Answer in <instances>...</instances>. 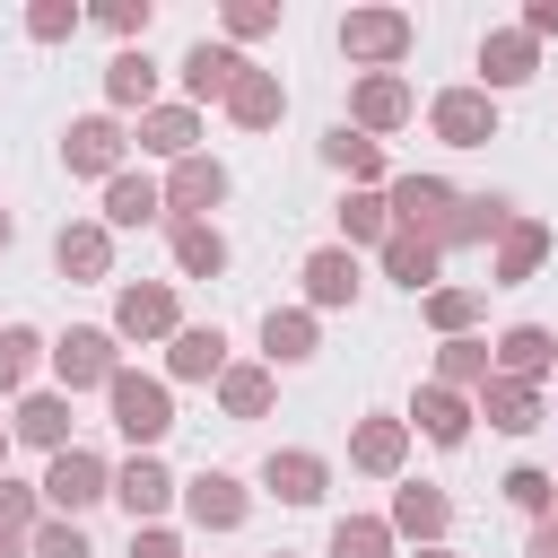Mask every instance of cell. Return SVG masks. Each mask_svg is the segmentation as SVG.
<instances>
[{"label": "cell", "instance_id": "obj_1", "mask_svg": "<svg viewBox=\"0 0 558 558\" xmlns=\"http://www.w3.org/2000/svg\"><path fill=\"white\" fill-rule=\"evenodd\" d=\"M113 418H122V436H166L174 427V410H166V384H140V375H113Z\"/></svg>", "mask_w": 558, "mask_h": 558}, {"label": "cell", "instance_id": "obj_2", "mask_svg": "<svg viewBox=\"0 0 558 558\" xmlns=\"http://www.w3.org/2000/svg\"><path fill=\"white\" fill-rule=\"evenodd\" d=\"M52 357H61V384H113V340L105 331H70Z\"/></svg>", "mask_w": 558, "mask_h": 558}, {"label": "cell", "instance_id": "obj_3", "mask_svg": "<svg viewBox=\"0 0 558 558\" xmlns=\"http://www.w3.org/2000/svg\"><path fill=\"white\" fill-rule=\"evenodd\" d=\"M44 497H52V506H87V497H105L96 453H61V462H52V480H44Z\"/></svg>", "mask_w": 558, "mask_h": 558}, {"label": "cell", "instance_id": "obj_4", "mask_svg": "<svg viewBox=\"0 0 558 558\" xmlns=\"http://www.w3.org/2000/svg\"><path fill=\"white\" fill-rule=\"evenodd\" d=\"M340 44H349V52H375V61H384V52H401V44H410V26H401L392 9H366V17H349V26H340Z\"/></svg>", "mask_w": 558, "mask_h": 558}, {"label": "cell", "instance_id": "obj_5", "mask_svg": "<svg viewBox=\"0 0 558 558\" xmlns=\"http://www.w3.org/2000/svg\"><path fill=\"white\" fill-rule=\"evenodd\" d=\"M235 78H244V61H235V52H209V44L183 61V87H192V96H235Z\"/></svg>", "mask_w": 558, "mask_h": 558}, {"label": "cell", "instance_id": "obj_6", "mask_svg": "<svg viewBox=\"0 0 558 558\" xmlns=\"http://www.w3.org/2000/svg\"><path fill=\"white\" fill-rule=\"evenodd\" d=\"M436 131L471 148V140H488V131H497V113H488L480 96H445V105H436Z\"/></svg>", "mask_w": 558, "mask_h": 558}, {"label": "cell", "instance_id": "obj_7", "mask_svg": "<svg viewBox=\"0 0 558 558\" xmlns=\"http://www.w3.org/2000/svg\"><path fill=\"white\" fill-rule=\"evenodd\" d=\"M270 488L288 506H305V497H323V462L314 453H270Z\"/></svg>", "mask_w": 558, "mask_h": 558}, {"label": "cell", "instance_id": "obj_8", "mask_svg": "<svg viewBox=\"0 0 558 558\" xmlns=\"http://www.w3.org/2000/svg\"><path fill=\"white\" fill-rule=\"evenodd\" d=\"M113 148H122V131H113V122H78V131H70V166H78V174H105V166H113Z\"/></svg>", "mask_w": 558, "mask_h": 558}, {"label": "cell", "instance_id": "obj_9", "mask_svg": "<svg viewBox=\"0 0 558 558\" xmlns=\"http://www.w3.org/2000/svg\"><path fill=\"white\" fill-rule=\"evenodd\" d=\"M305 288H314V305H340V296L357 288V262H349V253H314V262H305Z\"/></svg>", "mask_w": 558, "mask_h": 558}, {"label": "cell", "instance_id": "obj_10", "mask_svg": "<svg viewBox=\"0 0 558 558\" xmlns=\"http://www.w3.org/2000/svg\"><path fill=\"white\" fill-rule=\"evenodd\" d=\"M480 61H488V78H497V87L532 78V44H523V35H488V52H480Z\"/></svg>", "mask_w": 558, "mask_h": 558}, {"label": "cell", "instance_id": "obj_11", "mask_svg": "<svg viewBox=\"0 0 558 558\" xmlns=\"http://www.w3.org/2000/svg\"><path fill=\"white\" fill-rule=\"evenodd\" d=\"M166 323H174V296L166 288H131L122 296V331H166Z\"/></svg>", "mask_w": 558, "mask_h": 558}, {"label": "cell", "instance_id": "obj_12", "mask_svg": "<svg viewBox=\"0 0 558 558\" xmlns=\"http://www.w3.org/2000/svg\"><path fill=\"white\" fill-rule=\"evenodd\" d=\"M166 488H174V480H166L157 462H131V471H122V506H131V514H157Z\"/></svg>", "mask_w": 558, "mask_h": 558}, {"label": "cell", "instance_id": "obj_13", "mask_svg": "<svg viewBox=\"0 0 558 558\" xmlns=\"http://www.w3.org/2000/svg\"><path fill=\"white\" fill-rule=\"evenodd\" d=\"M148 218H157V183L122 174V183H113V227H148Z\"/></svg>", "mask_w": 558, "mask_h": 558}, {"label": "cell", "instance_id": "obj_14", "mask_svg": "<svg viewBox=\"0 0 558 558\" xmlns=\"http://www.w3.org/2000/svg\"><path fill=\"white\" fill-rule=\"evenodd\" d=\"M392 209H401L410 227H436V218H445V183H418V174H410V183L392 192Z\"/></svg>", "mask_w": 558, "mask_h": 558}, {"label": "cell", "instance_id": "obj_15", "mask_svg": "<svg viewBox=\"0 0 558 558\" xmlns=\"http://www.w3.org/2000/svg\"><path fill=\"white\" fill-rule=\"evenodd\" d=\"M192 514H201V523H235V514H244V497H235V480H218V471H209V480L192 488Z\"/></svg>", "mask_w": 558, "mask_h": 558}, {"label": "cell", "instance_id": "obj_16", "mask_svg": "<svg viewBox=\"0 0 558 558\" xmlns=\"http://www.w3.org/2000/svg\"><path fill=\"white\" fill-rule=\"evenodd\" d=\"M218 192H227V174H218V166H201V157H192V166L174 174V201H183V209H209Z\"/></svg>", "mask_w": 558, "mask_h": 558}, {"label": "cell", "instance_id": "obj_17", "mask_svg": "<svg viewBox=\"0 0 558 558\" xmlns=\"http://www.w3.org/2000/svg\"><path fill=\"white\" fill-rule=\"evenodd\" d=\"M61 270L96 279V270H105V235H96V227H70V235H61Z\"/></svg>", "mask_w": 558, "mask_h": 558}, {"label": "cell", "instance_id": "obj_18", "mask_svg": "<svg viewBox=\"0 0 558 558\" xmlns=\"http://www.w3.org/2000/svg\"><path fill=\"white\" fill-rule=\"evenodd\" d=\"M174 262H183V270H218V262H227V244H218L209 227H174Z\"/></svg>", "mask_w": 558, "mask_h": 558}, {"label": "cell", "instance_id": "obj_19", "mask_svg": "<svg viewBox=\"0 0 558 558\" xmlns=\"http://www.w3.org/2000/svg\"><path fill=\"white\" fill-rule=\"evenodd\" d=\"M497 349H506V366H514V375H541V366L558 357V349H549V331H506Z\"/></svg>", "mask_w": 558, "mask_h": 558}, {"label": "cell", "instance_id": "obj_20", "mask_svg": "<svg viewBox=\"0 0 558 558\" xmlns=\"http://www.w3.org/2000/svg\"><path fill=\"white\" fill-rule=\"evenodd\" d=\"M418 427H427L436 445H453V436H462V401H453V392H418Z\"/></svg>", "mask_w": 558, "mask_h": 558}, {"label": "cell", "instance_id": "obj_21", "mask_svg": "<svg viewBox=\"0 0 558 558\" xmlns=\"http://www.w3.org/2000/svg\"><path fill=\"white\" fill-rule=\"evenodd\" d=\"M218 349H227L218 331H183V340H174V375H209V366H218Z\"/></svg>", "mask_w": 558, "mask_h": 558}, {"label": "cell", "instance_id": "obj_22", "mask_svg": "<svg viewBox=\"0 0 558 558\" xmlns=\"http://www.w3.org/2000/svg\"><path fill=\"white\" fill-rule=\"evenodd\" d=\"M427 270H436V253H427L418 235H392V279H410V288H427Z\"/></svg>", "mask_w": 558, "mask_h": 558}, {"label": "cell", "instance_id": "obj_23", "mask_svg": "<svg viewBox=\"0 0 558 558\" xmlns=\"http://www.w3.org/2000/svg\"><path fill=\"white\" fill-rule=\"evenodd\" d=\"M314 349V323L305 314H270V357H305Z\"/></svg>", "mask_w": 558, "mask_h": 558}, {"label": "cell", "instance_id": "obj_24", "mask_svg": "<svg viewBox=\"0 0 558 558\" xmlns=\"http://www.w3.org/2000/svg\"><path fill=\"white\" fill-rule=\"evenodd\" d=\"M392 453H401V427H392V418H375V427L357 436V462H366V471H392Z\"/></svg>", "mask_w": 558, "mask_h": 558}, {"label": "cell", "instance_id": "obj_25", "mask_svg": "<svg viewBox=\"0 0 558 558\" xmlns=\"http://www.w3.org/2000/svg\"><path fill=\"white\" fill-rule=\"evenodd\" d=\"M235 113H244V122H270V113H279V87H270V78H235Z\"/></svg>", "mask_w": 558, "mask_h": 558}, {"label": "cell", "instance_id": "obj_26", "mask_svg": "<svg viewBox=\"0 0 558 558\" xmlns=\"http://www.w3.org/2000/svg\"><path fill=\"white\" fill-rule=\"evenodd\" d=\"M488 418H497V427H532V392H523V384H497V392H488Z\"/></svg>", "mask_w": 558, "mask_h": 558}, {"label": "cell", "instance_id": "obj_27", "mask_svg": "<svg viewBox=\"0 0 558 558\" xmlns=\"http://www.w3.org/2000/svg\"><path fill=\"white\" fill-rule=\"evenodd\" d=\"M17 427H26L35 445H61V427H70V410H61V401H26V418H17Z\"/></svg>", "mask_w": 558, "mask_h": 558}, {"label": "cell", "instance_id": "obj_28", "mask_svg": "<svg viewBox=\"0 0 558 558\" xmlns=\"http://www.w3.org/2000/svg\"><path fill=\"white\" fill-rule=\"evenodd\" d=\"M331 558H384V532L375 523H340L331 532Z\"/></svg>", "mask_w": 558, "mask_h": 558}, {"label": "cell", "instance_id": "obj_29", "mask_svg": "<svg viewBox=\"0 0 558 558\" xmlns=\"http://www.w3.org/2000/svg\"><path fill=\"white\" fill-rule=\"evenodd\" d=\"M148 78H157V70H148V52H122V61H113V96H122V105H131V96H148Z\"/></svg>", "mask_w": 558, "mask_h": 558}, {"label": "cell", "instance_id": "obj_30", "mask_svg": "<svg viewBox=\"0 0 558 558\" xmlns=\"http://www.w3.org/2000/svg\"><path fill=\"white\" fill-rule=\"evenodd\" d=\"M401 105H410V96H401L392 78H375V87L357 96V113H366V122H401Z\"/></svg>", "mask_w": 558, "mask_h": 558}, {"label": "cell", "instance_id": "obj_31", "mask_svg": "<svg viewBox=\"0 0 558 558\" xmlns=\"http://www.w3.org/2000/svg\"><path fill=\"white\" fill-rule=\"evenodd\" d=\"M401 523H410V532H436V523H445V497H436V488H410V497H401Z\"/></svg>", "mask_w": 558, "mask_h": 558}, {"label": "cell", "instance_id": "obj_32", "mask_svg": "<svg viewBox=\"0 0 558 558\" xmlns=\"http://www.w3.org/2000/svg\"><path fill=\"white\" fill-rule=\"evenodd\" d=\"M26 357H35V331H0V392L26 375Z\"/></svg>", "mask_w": 558, "mask_h": 558}, {"label": "cell", "instance_id": "obj_33", "mask_svg": "<svg viewBox=\"0 0 558 558\" xmlns=\"http://www.w3.org/2000/svg\"><path fill=\"white\" fill-rule=\"evenodd\" d=\"M331 157L349 166V174H375L384 157H375V140H349V131H331Z\"/></svg>", "mask_w": 558, "mask_h": 558}, {"label": "cell", "instance_id": "obj_34", "mask_svg": "<svg viewBox=\"0 0 558 558\" xmlns=\"http://www.w3.org/2000/svg\"><path fill=\"white\" fill-rule=\"evenodd\" d=\"M35 558H87V541H78V523H52V532L35 541Z\"/></svg>", "mask_w": 558, "mask_h": 558}, {"label": "cell", "instance_id": "obj_35", "mask_svg": "<svg viewBox=\"0 0 558 558\" xmlns=\"http://www.w3.org/2000/svg\"><path fill=\"white\" fill-rule=\"evenodd\" d=\"M183 140H192V113H157L148 122V148H183Z\"/></svg>", "mask_w": 558, "mask_h": 558}, {"label": "cell", "instance_id": "obj_36", "mask_svg": "<svg viewBox=\"0 0 558 558\" xmlns=\"http://www.w3.org/2000/svg\"><path fill=\"white\" fill-rule=\"evenodd\" d=\"M227 410L253 418V410H262V375H227Z\"/></svg>", "mask_w": 558, "mask_h": 558}, {"label": "cell", "instance_id": "obj_37", "mask_svg": "<svg viewBox=\"0 0 558 558\" xmlns=\"http://www.w3.org/2000/svg\"><path fill=\"white\" fill-rule=\"evenodd\" d=\"M506 497H514V506H549V480H541V471H514Z\"/></svg>", "mask_w": 558, "mask_h": 558}, {"label": "cell", "instance_id": "obj_38", "mask_svg": "<svg viewBox=\"0 0 558 558\" xmlns=\"http://www.w3.org/2000/svg\"><path fill=\"white\" fill-rule=\"evenodd\" d=\"M340 218H349V235H375V227H384V201H349Z\"/></svg>", "mask_w": 558, "mask_h": 558}, {"label": "cell", "instance_id": "obj_39", "mask_svg": "<svg viewBox=\"0 0 558 558\" xmlns=\"http://www.w3.org/2000/svg\"><path fill=\"white\" fill-rule=\"evenodd\" d=\"M9 523H26V488H9V480H0V532H9Z\"/></svg>", "mask_w": 558, "mask_h": 558}, {"label": "cell", "instance_id": "obj_40", "mask_svg": "<svg viewBox=\"0 0 558 558\" xmlns=\"http://www.w3.org/2000/svg\"><path fill=\"white\" fill-rule=\"evenodd\" d=\"M131 558H174V541H166V532H140V541H131Z\"/></svg>", "mask_w": 558, "mask_h": 558}, {"label": "cell", "instance_id": "obj_41", "mask_svg": "<svg viewBox=\"0 0 558 558\" xmlns=\"http://www.w3.org/2000/svg\"><path fill=\"white\" fill-rule=\"evenodd\" d=\"M532 26H541V35H549V26H558V0H541V9H532Z\"/></svg>", "mask_w": 558, "mask_h": 558}, {"label": "cell", "instance_id": "obj_42", "mask_svg": "<svg viewBox=\"0 0 558 558\" xmlns=\"http://www.w3.org/2000/svg\"><path fill=\"white\" fill-rule=\"evenodd\" d=\"M532 558H558V532H541V541H532Z\"/></svg>", "mask_w": 558, "mask_h": 558}, {"label": "cell", "instance_id": "obj_43", "mask_svg": "<svg viewBox=\"0 0 558 558\" xmlns=\"http://www.w3.org/2000/svg\"><path fill=\"white\" fill-rule=\"evenodd\" d=\"M0 558H17V541H9V532H0Z\"/></svg>", "mask_w": 558, "mask_h": 558}, {"label": "cell", "instance_id": "obj_44", "mask_svg": "<svg viewBox=\"0 0 558 558\" xmlns=\"http://www.w3.org/2000/svg\"><path fill=\"white\" fill-rule=\"evenodd\" d=\"M0 244H9V218H0Z\"/></svg>", "mask_w": 558, "mask_h": 558}]
</instances>
